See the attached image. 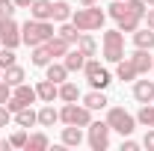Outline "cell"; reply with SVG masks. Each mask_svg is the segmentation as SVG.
Here are the masks:
<instances>
[{"instance_id":"7bdbcfd3","label":"cell","mask_w":154,"mask_h":151,"mask_svg":"<svg viewBox=\"0 0 154 151\" xmlns=\"http://www.w3.org/2000/svg\"><path fill=\"white\" fill-rule=\"evenodd\" d=\"M151 74H154V59H151Z\"/></svg>"},{"instance_id":"9c48e42d","label":"cell","mask_w":154,"mask_h":151,"mask_svg":"<svg viewBox=\"0 0 154 151\" xmlns=\"http://www.w3.org/2000/svg\"><path fill=\"white\" fill-rule=\"evenodd\" d=\"M89 148L92 151L110 148V125L107 122H89Z\"/></svg>"},{"instance_id":"f35d334b","label":"cell","mask_w":154,"mask_h":151,"mask_svg":"<svg viewBox=\"0 0 154 151\" xmlns=\"http://www.w3.org/2000/svg\"><path fill=\"white\" fill-rule=\"evenodd\" d=\"M145 27H148V30H154V9H145Z\"/></svg>"},{"instance_id":"5bb4252c","label":"cell","mask_w":154,"mask_h":151,"mask_svg":"<svg viewBox=\"0 0 154 151\" xmlns=\"http://www.w3.org/2000/svg\"><path fill=\"white\" fill-rule=\"evenodd\" d=\"M36 92H38V101H45V104H54V98H59V86L54 80H38L36 83Z\"/></svg>"},{"instance_id":"7c38bea8","label":"cell","mask_w":154,"mask_h":151,"mask_svg":"<svg viewBox=\"0 0 154 151\" xmlns=\"http://www.w3.org/2000/svg\"><path fill=\"white\" fill-rule=\"evenodd\" d=\"M134 98L139 104H151L154 101V80H134Z\"/></svg>"},{"instance_id":"6da1fadb","label":"cell","mask_w":154,"mask_h":151,"mask_svg":"<svg viewBox=\"0 0 154 151\" xmlns=\"http://www.w3.org/2000/svg\"><path fill=\"white\" fill-rule=\"evenodd\" d=\"M110 18H116L119 30L122 33H134L136 27H142V18H145V0H113Z\"/></svg>"},{"instance_id":"8fae6325","label":"cell","mask_w":154,"mask_h":151,"mask_svg":"<svg viewBox=\"0 0 154 151\" xmlns=\"http://www.w3.org/2000/svg\"><path fill=\"white\" fill-rule=\"evenodd\" d=\"M151 51H145V48H136L134 54H131V62H134V68H136V74L139 77H145L148 71H151Z\"/></svg>"},{"instance_id":"7a4b0ae2","label":"cell","mask_w":154,"mask_h":151,"mask_svg":"<svg viewBox=\"0 0 154 151\" xmlns=\"http://www.w3.org/2000/svg\"><path fill=\"white\" fill-rule=\"evenodd\" d=\"M48 39H54V24L51 21H38V18H27V24L21 27V42L36 48V45H45Z\"/></svg>"},{"instance_id":"277c9868","label":"cell","mask_w":154,"mask_h":151,"mask_svg":"<svg viewBox=\"0 0 154 151\" xmlns=\"http://www.w3.org/2000/svg\"><path fill=\"white\" fill-rule=\"evenodd\" d=\"M107 125H110V131L122 133V136H131L136 131V116H131L125 107H110L107 110Z\"/></svg>"},{"instance_id":"ee69618b","label":"cell","mask_w":154,"mask_h":151,"mask_svg":"<svg viewBox=\"0 0 154 151\" xmlns=\"http://www.w3.org/2000/svg\"><path fill=\"white\" fill-rule=\"evenodd\" d=\"M0 48H3V45H0Z\"/></svg>"},{"instance_id":"5b68a950","label":"cell","mask_w":154,"mask_h":151,"mask_svg":"<svg viewBox=\"0 0 154 151\" xmlns=\"http://www.w3.org/2000/svg\"><path fill=\"white\" fill-rule=\"evenodd\" d=\"M101 48H104V59L107 62L125 59V33L122 30H107L104 39H101Z\"/></svg>"},{"instance_id":"484cf974","label":"cell","mask_w":154,"mask_h":151,"mask_svg":"<svg viewBox=\"0 0 154 151\" xmlns=\"http://www.w3.org/2000/svg\"><path fill=\"white\" fill-rule=\"evenodd\" d=\"M71 12H74V9H71L65 0H54V15H51V21H59V24H62V21H71Z\"/></svg>"},{"instance_id":"44dd1931","label":"cell","mask_w":154,"mask_h":151,"mask_svg":"<svg viewBox=\"0 0 154 151\" xmlns=\"http://www.w3.org/2000/svg\"><path fill=\"white\" fill-rule=\"evenodd\" d=\"M3 80H6L9 86H21V83L27 80V74H24V68H21L18 62H15V65H9V68H3Z\"/></svg>"},{"instance_id":"ab89813d","label":"cell","mask_w":154,"mask_h":151,"mask_svg":"<svg viewBox=\"0 0 154 151\" xmlns=\"http://www.w3.org/2000/svg\"><path fill=\"white\" fill-rule=\"evenodd\" d=\"M30 3H33V0H15V6H21V9H27Z\"/></svg>"},{"instance_id":"4fadbf2b","label":"cell","mask_w":154,"mask_h":151,"mask_svg":"<svg viewBox=\"0 0 154 151\" xmlns=\"http://www.w3.org/2000/svg\"><path fill=\"white\" fill-rule=\"evenodd\" d=\"M27 9H30V18L51 21V15H54V0H33Z\"/></svg>"},{"instance_id":"3957f363","label":"cell","mask_w":154,"mask_h":151,"mask_svg":"<svg viewBox=\"0 0 154 151\" xmlns=\"http://www.w3.org/2000/svg\"><path fill=\"white\" fill-rule=\"evenodd\" d=\"M107 21V12L98 9V6H80L77 12H71V24H74L80 33H92V30H101Z\"/></svg>"},{"instance_id":"52a82bcc","label":"cell","mask_w":154,"mask_h":151,"mask_svg":"<svg viewBox=\"0 0 154 151\" xmlns=\"http://www.w3.org/2000/svg\"><path fill=\"white\" fill-rule=\"evenodd\" d=\"M83 74H86V80H89V86L92 89H107L110 83H113V74L98 62V59H86V65H83Z\"/></svg>"},{"instance_id":"ba28073f","label":"cell","mask_w":154,"mask_h":151,"mask_svg":"<svg viewBox=\"0 0 154 151\" xmlns=\"http://www.w3.org/2000/svg\"><path fill=\"white\" fill-rule=\"evenodd\" d=\"M36 101H38L36 86H27V83H21V86H12V95H9L6 107H9L12 113H18L21 107H30V104H36Z\"/></svg>"},{"instance_id":"7402d4cb","label":"cell","mask_w":154,"mask_h":151,"mask_svg":"<svg viewBox=\"0 0 154 151\" xmlns=\"http://www.w3.org/2000/svg\"><path fill=\"white\" fill-rule=\"evenodd\" d=\"M48 80H54V83H65V80H68V68H65V65H62V62H48Z\"/></svg>"},{"instance_id":"9a60e30c","label":"cell","mask_w":154,"mask_h":151,"mask_svg":"<svg viewBox=\"0 0 154 151\" xmlns=\"http://www.w3.org/2000/svg\"><path fill=\"white\" fill-rule=\"evenodd\" d=\"M80 142H83V131H80L77 125H65V128H62V145L77 148Z\"/></svg>"},{"instance_id":"ffe728a7","label":"cell","mask_w":154,"mask_h":151,"mask_svg":"<svg viewBox=\"0 0 154 151\" xmlns=\"http://www.w3.org/2000/svg\"><path fill=\"white\" fill-rule=\"evenodd\" d=\"M116 77H119V80H136V77H139L136 68H134V62H131V57L116 62Z\"/></svg>"},{"instance_id":"74e56055","label":"cell","mask_w":154,"mask_h":151,"mask_svg":"<svg viewBox=\"0 0 154 151\" xmlns=\"http://www.w3.org/2000/svg\"><path fill=\"white\" fill-rule=\"evenodd\" d=\"M142 145H145L148 151H154V128H151L148 133H145V139H142Z\"/></svg>"},{"instance_id":"2e32d148","label":"cell","mask_w":154,"mask_h":151,"mask_svg":"<svg viewBox=\"0 0 154 151\" xmlns=\"http://www.w3.org/2000/svg\"><path fill=\"white\" fill-rule=\"evenodd\" d=\"M134 45L151 51V48H154V30H148V27H136V30H134Z\"/></svg>"},{"instance_id":"8992f818","label":"cell","mask_w":154,"mask_h":151,"mask_svg":"<svg viewBox=\"0 0 154 151\" xmlns=\"http://www.w3.org/2000/svg\"><path fill=\"white\" fill-rule=\"evenodd\" d=\"M59 122H65V125H77V128H89V122H92V110L83 104H77V101H68L62 110H59Z\"/></svg>"},{"instance_id":"836d02e7","label":"cell","mask_w":154,"mask_h":151,"mask_svg":"<svg viewBox=\"0 0 154 151\" xmlns=\"http://www.w3.org/2000/svg\"><path fill=\"white\" fill-rule=\"evenodd\" d=\"M15 15V0H0V18H12Z\"/></svg>"},{"instance_id":"e0dca14e","label":"cell","mask_w":154,"mask_h":151,"mask_svg":"<svg viewBox=\"0 0 154 151\" xmlns=\"http://www.w3.org/2000/svg\"><path fill=\"white\" fill-rule=\"evenodd\" d=\"M62 65L68 68V74H71V71H83V65H86V57H83V54L74 48V51H68V54H65Z\"/></svg>"},{"instance_id":"603a6c76","label":"cell","mask_w":154,"mask_h":151,"mask_svg":"<svg viewBox=\"0 0 154 151\" xmlns=\"http://www.w3.org/2000/svg\"><path fill=\"white\" fill-rule=\"evenodd\" d=\"M77 51L83 54V57L89 59V57H95V51H98V42L92 36H86V33H80L77 36Z\"/></svg>"},{"instance_id":"30bf717a","label":"cell","mask_w":154,"mask_h":151,"mask_svg":"<svg viewBox=\"0 0 154 151\" xmlns=\"http://www.w3.org/2000/svg\"><path fill=\"white\" fill-rule=\"evenodd\" d=\"M0 45L3 48H18L21 45V27L15 18H0Z\"/></svg>"},{"instance_id":"60d3db41","label":"cell","mask_w":154,"mask_h":151,"mask_svg":"<svg viewBox=\"0 0 154 151\" xmlns=\"http://www.w3.org/2000/svg\"><path fill=\"white\" fill-rule=\"evenodd\" d=\"M77 3H80V6H95L98 0H77Z\"/></svg>"},{"instance_id":"d4e9b609","label":"cell","mask_w":154,"mask_h":151,"mask_svg":"<svg viewBox=\"0 0 154 151\" xmlns=\"http://www.w3.org/2000/svg\"><path fill=\"white\" fill-rule=\"evenodd\" d=\"M57 122H59V110H54L51 104L38 110V125H42V128H54Z\"/></svg>"},{"instance_id":"4dcf8cb0","label":"cell","mask_w":154,"mask_h":151,"mask_svg":"<svg viewBox=\"0 0 154 151\" xmlns=\"http://www.w3.org/2000/svg\"><path fill=\"white\" fill-rule=\"evenodd\" d=\"M136 122L145 125V128H154V104H142L139 113H136Z\"/></svg>"},{"instance_id":"e575fe53","label":"cell","mask_w":154,"mask_h":151,"mask_svg":"<svg viewBox=\"0 0 154 151\" xmlns=\"http://www.w3.org/2000/svg\"><path fill=\"white\" fill-rule=\"evenodd\" d=\"M9 122H12V110H9L6 104H0V128H6Z\"/></svg>"},{"instance_id":"d6986e66","label":"cell","mask_w":154,"mask_h":151,"mask_svg":"<svg viewBox=\"0 0 154 151\" xmlns=\"http://www.w3.org/2000/svg\"><path fill=\"white\" fill-rule=\"evenodd\" d=\"M83 104L89 107V110H104L110 101H107V95H104V89H92V92L83 98Z\"/></svg>"},{"instance_id":"1f68e13d","label":"cell","mask_w":154,"mask_h":151,"mask_svg":"<svg viewBox=\"0 0 154 151\" xmlns=\"http://www.w3.org/2000/svg\"><path fill=\"white\" fill-rule=\"evenodd\" d=\"M15 65V48H0V71Z\"/></svg>"},{"instance_id":"ac0fdd59","label":"cell","mask_w":154,"mask_h":151,"mask_svg":"<svg viewBox=\"0 0 154 151\" xmlns=\"http://www.w3.org/2000/svg\"><path fill=\"white\" fill-rule=\"evenodd\" d=\"M15 122H18V128H33V125H38V113L33 107H21L15 113Z\"/></svg>"},{"instance_id":"4316f807","label":"cell","mask_w":154,"mask_h":151,"mask_svg":"<svg viewBox=\"0 0 154 151\" xmlns=\"http://www.w3.org/2000/svg\"><path fill=\"white\" fill-rule=\"evenodd\" d=\"M48 62H54L51 51H48V45H36V48H33V65H38V68H48Z\"/></svg>"},{"instance_id":"f546056e","label":"cell","mask_w":154,"mask_h":151,"mask_svg":"<svg viewBox=\"0 0 154 151\" xmlns=\"http://www.w3.org/2000/svg\"><path fill=\"white\" fill-rule=\"evenodd\" d=\"M48 145H51V142H48L45 133H33V136H27V145H24V148L27 151H45Z\"/></svg>"},{"instance_id":"8d00e7d4","label":"cell","mask_w":154,"mask_h":151,"mask_svg":"<svg viewBox=\"0 0 154 151\" xmlns=\"http://www.w3.org/2000/svg\"><path fill=\"white\" fill-rule=\"evenodd\" d=\"M136 148H139V142H134L131 136H125V139H122V151H136Z\"/></svg>"},{"instance_id":"83f0119b","label":"cell","mask_w":154,"mask_h":151,"mask_svg":"<svg viewBox=\"0 0 154 151\" xmlns=\"http://www.w3.org/2000/svg\"><path fill=\"white\" fill-rule=\"evenodd\" d=\"M57 36H59V39H65L68 45H77V36H80V30H77L71 21H62V27L57 30Z\"/></svg>"},{"instance_id":"d6a6232c","label":"cell","mask_w":154,"mask_h":151,"mask_svg":"<svg viewBox=\"0 0 154 151\" xmlns=\"http://www.w3.org/2000/svg\"><path fill=\"white\" fill-rule=\"evenodd\" d=\"M9 145H12V148H24V145H27V131H24V128L15 131L12 136H9Z\"/></svg>"},{"instance_id":"f1b7e54d","label":"cell","mask_w":154,"mask_h":151,"mask_svg":"<svg viewBox=\"0 0 154 151\" xmlns=\"http://www.w3.org/2000/svg\"><path fill=\"white\" fill-rule=\"evenodd\" d=\"M77 98H80V89H77L74 83H68V80H65V83H59V101H65V104H68V101H77Z\"/></svg>"},{"instance_id":"d590c367","label":"cell","mask_w":154,"mask_h":151,"mask_svg":"<svg viewBox=\"0 0 154 151\" xmlns=\"http://www.w3.org/2000/svg\"><path fill=\"white\" fill-rule=\"evenodd\" d=\"M9 95H12V86H9L6 80H0V104H6V101H9Z\"/></svg>"},{"instance_id":"b9f144b4","label":"cell","mask_w":154,"mask_h":151,"mask_svg":"<svg viewBox=\"0 0 154 151\" xmlns=\"http://www.w3.org/2000/svg\"><path fill=\"white\" fill-rule=\"evenodd\" d=\"M145 6H154V0H145Z\"/></svg>"},{"instance_id":"cb8c5ba5","label":"cell","mask_w":154,"mask_h":151,"mask_svg":"<svg viewBox=\"0 0 154 151\" xmlns=\"http://www.w3.org/2000/svg\"><path fill=\"white\" fill-rule=\"evenodd\" d=\"M45 45H48V51H51V57L57 59V57H65V54H68V51H71V45H68V42H65V39H59V36H54V39H48V42H45Z\"/></svg>"}]
</instances>
